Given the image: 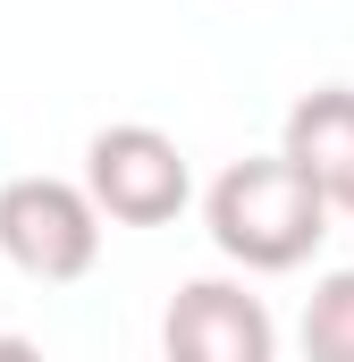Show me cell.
<instances>
[{"label":"cell","mask_w":354,"mask_h":362,"mask_svg":"<svg viewBox=\"0 0 354 362\" xmlns=\"http://www.w3.org/2000/svg\"><path fill=\"white\" fill-rule=\"evenodd\" d=\"M278 152L329 194V211H346V194H354V85H312L287 110Z\"/></svg>","instance_id":"5b68a950"},{"label":"cell","mask_w":354,"mask_h":362,"mask_svg":"<svg viewBox=\"0 0 354 362\" xmlns=\"http://www.w3.org/2000/svg\"><path fill=\"white\" fill-rule=\"evenodd\" d=\"M304 354L312 362H354V270H329L304 295Z\"/></svg>","instance_id":"8992f818"},{"label":"cell","mask_w":354,"mask_h":362,"mask_svg":"<svg viewBox=\"0 0 354 362\" xmlns=\"http://www.w3.org/2000/svg\"><path fill=\"white\" fill-rule=\"evenodd\" d=\"M346 219H354V194H346Z\"/></svg>","instance_id":"52a82bcc"},{"label":"cell","mask_w":354,"mask_h":362,"mask_svg":"<svg viewBox=\"0 0 354 362\" xmlns=\"http://www.w3.org/2000/svg\"><path fill=\"white\" fill-rule=\"evenodd\" d=\"M85 194L118 228H169L194 202V169H185L177 135L144 127V118H118V127H101L85 144Z\"/></svg>","instance_id":"3957f363"},{"label":"cell","mask_w":354,"mask_h":362,"mask_svg":"<svg viewBox=\"0 0 354 362\" xmlns=\"http://www.w3.org/2000/svg\"><path fill=\"white\" fill-rule=\"evenodd\" d=\"M202 228L211 245L253 278L304 270L329 236V194L304 177L287 152H253V160H228L211 194H202Z\"/></svg>","instance_id":"6da1fadb"},{"label":"cell","mask_w":354,"mask_h":362,"mask_svg":"<svg viewBox=\"0 0 354 362\" xmlns=\"http://www.w3.org/2000/svg\"><path fill=\"white\" fill-rule=\"evenodd\" d=\"M0 262L34 286H76L101 262V211L85 177H8L0 185Z\"/></svg>","instance_id":"7a4b0ae2"},{"label":"cell","mask_w":354,"mask_h":362,"mask_svg":"<svg viewBox=\"0 0 354 362\" xmlns=\"http://www.w3.org/2000/svg\"><path fill=\"white\" fill-rule=\"evenodd\" d=\"M161 346H169V362H270L278 320L236 278H185L177 303L161 312Z\"/></svg>","instance_id":"277c9868"}]
</instances>
